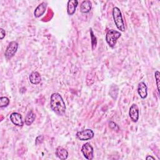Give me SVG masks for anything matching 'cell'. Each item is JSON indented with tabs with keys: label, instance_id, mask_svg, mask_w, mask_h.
I'll list each match as a JSON object with an SVG mask.
<instances>
[{
	"label": "cell",
	"instance_id": "1",
	"mask_svg": "<svg viewBox=\"0 0 160 160\" xmlns=\"http://www.w3.org/2000/svg\"><path fill=\"white\" fill-rule=\"evenodd\" d=\"M50 106L52 110L58 115L62 116L66 112L65 102L62 96L58 92H54L51 94Z\"/></svg>",
	"mask_w": 160,
	"mask_h": 160
},
{
	"label": "cell",
	"instance_id": "2",
	"mask_svg": "<svg viewBox=\"0 0 160 160\" xmlns=\"http://www.w3.org/2000/svg\"><path fill=\"white\" fill-rule=\"evenodd\" d=\"M112 16H113L115 24L118 28V29L121 31H122V32L125 31V26H124V23L123 21L122 14L120 9L118 8L114 7L113 8Z\"/></svg>",
	"mask_w": 160,
	"mask_h": 160
},
{
	"label": "cell",
	"instance_id": "3",
	"mask_svg": "<svg viewBox=\"0 0 160 160\" xmlns=\"http://www.w3.org/2000/svg\"><path fill=\"white\" fill-rule=\"evenodd\" d=\"M121 36V34L120 33V32L114 29H110L106 33V41L110 47L113 48L116 44L117 39Z\"/></svg>",
	"mask_w": 160,
	"mask_h": 160
},
{
	"label": "cell",
	"instance_id": "4",
	"mask_svg": "<svg viewBox=\"0 0 160 160\" xmlns=\"http://www.w3.org/2000/svg\"><path fill=\"white\" fill-rule=\"evenodd\" d=\"M18 48V43L16 41H11L9 43L6 51H5V57L7 59H11L13 57Z\"/></svg>",
	"mask_w": 160,
	"mask_h": 160
},
{
	"label": "cell",
	"instance_id": "5",
	"mask_svg": "<svg viewBox=\"0 0 160 160\" xmlns=\"http://www.w3.org/2000/svg\"><path fill=\"white\" fill-rule=\"evenodd\" d=\"M76 137L81 141H87L92 139L94 137V132L90 129H84L77 132Z\"/></svg>",
	"mask_w": 160,
	"mask_h": 160
},
{
	"label": "cell",
	"instance_id": "6",
	"mask_svg": "<svg viewBox=\"0 0 160 160\" xmlns=\"http://www.w3.org/2000/svg\"><path fill=\"white\" fill-rule=\"evenodd\" d=\"M81 152H82V154L86 159H89V160H91L93 159L94 150H93V148L90 144V143L86 142V143L84 144L81 148Z\"/></svg>",
	"mask_w": 160,
	"mask_h": 160
},
{
	"label": "cell",
	"instance_id": "7",
	"mask_svg": "<svg viewBox=\"0 0 160 160\" xmlns=\"http://www.w3.org/2000/svg\"><path fill=\"white\" fill-rule=\"evenodd\" d=\"M11 121L16 126L22 127L24 125L22 116L18 112H12L9 116Z\"/></svg>",
	"mask_w": 160,
	"mask_h": 160
},
{
	"label": "cell",
	"instance_id": "8",
	"mask_svg": "<svg viewBox=\"0 0 160 160\" xmlns=\"http://www.w3.org/2000/svg\"><path fill=\"white\" fill-rule=\"evenodd\" d=\"M129 115L132 122H137L139 119V108L136 104H132L129 108Z\"/></svg>",
	"mask_w": 160,
	"mask_h": 160
},
{
	"label": "cell",
	"instance_id": "9",
	"mask_svg": "<svg viewBox=\"0 0 160 160\" xmlns=\"http://www.w3.org/2000/svg\"><path fill=\"white\" fill-rule=\"evenodd\" d=\"M148 87L144 82H141L138 84V92L139 96L142 99H144L147 97L148 95Z\"/></svg>",
	"mask_w": 160,
	"mask_h": 160
},
{
	"label": "cell",
	"instance_id": "10",
	"mask_svg": "<svg viewBox=\"0 0 160 160\" xmlns=\"http://www.w3.org/2000/svg\"><path fill=\"white\" fill-rule=\"evenodd\" d=\"M46 7H47V3L45 2H42L41 4H39L34 10V16L36 18H39L45 12Z\"/></svg>",
	"mask_w": 160,
	"mask_h": 160
},
{
	"label": "cell",
	"instance_id": "11",
	"mask_svg": "<svg viewBox=\"0 0 160 160\" xmlns=\"http://www.w3.org/2000/svg\"><path fill=\"white\" fill-rule=\"evenodd\" d=\"M78 1L77 0H69L68 2L67 5V12L69 15H72L78 6Z\"/></svg>",
	"mask_w": 160,
	"mask_h": 160
},
{
	"label": "cell",
	"instance_id": "12",
	"mask_svg": "<svg viewBox=\"0 0 160 160\" xmlns=\"http://www.w3.org/2000/svg\"><path fill=\"white\" fill-rule=\"evenodd\" d=\"M56 155L58 158L62 160L66 159L68 156V152L66 149L61 146H58L56 149Z\"/></svg>",
	"mask_w": 160,
	"mask_h": 160
},
{
	"label": "cell",
	"instance_id": "13",
	"mask_svg": "<svg viewBox=\"0 0 160 160\" xmlns=\"http://www.w3.org/2000/svg\"><path fill=\"white\" fill-rule=\"evenodd\" d=\"M29 81L33 84H38L41 81L40 74L37 71L32 72L29 75Z\"/></svg>",
	"mask_w": 160,
	"mask_h": 160
},
{
	"label": "cell",
	"instance_id": "14",
	"mask_svg": "<svg viewBox=\"0 0 160 160\" xmlns=\"http://www.w3.org/2000/svg\"><path fill=\"white\" fill-rule=\"evenodd\" d=\"M92 8V4L90 1L85 0L82 2L80 6V10L81 12L88 13L89 12Z\"/></svg>",
	"mask_w": 160,
	"mask_h": 160
},
{
	"label": "cell",
	"instance_id": "15",
	"mask_svg": "<svg viewBox=\"0 0 160 160\" xmlns=\"http://www.w3.org/2000/svg\"><path fill=\"white\" fill-rule=\"evenodd\" d=\"M36 119V115L32 111H29L25 118V124L27 126H30L32 124V123Z\"/></svg>",
	"mask_w": 160,
	"mask_h": 160
},
{
	"label": "cell",
	"instance_id": "16",
	"mask_svg": "<svg viewBox=\"0 0 160 160\" xmlns=\"http://www.w3.org/2000/svg\"><path fill=\"white\" fill-rule=\"evenodd\" d=\"M9 104V99L7 97H1L0 98V107L4 108L8 106Z\"/></svg>",
	"mask_w": 160,
	"mask_h": 160
},
{
	"label": "cell",
	"instance_id": "17",
	"mask_svg": "<svg viewBox=\"0 0 160 160\" xmlns=\"http://www.w3.org/2000/svg\"><path fill=\"white\" fill-rule=\"evenodd\" d=\"M90 34H91V43H92V49H94V48H96V44H97V40H96V38L95 36H94L93 32L92 29H90Z\"/></svg>",
	"mask_w": 160,
	"mask_h": 160
},
{
	"label": "cell",
	"instance_id": "18",
	"mask_svg": "<svg viewBox=\"0 0 160 160\" xmlns=\"http://www.w3.org/2000/svg\"><path fill=\"white\" fill-rule=\"evenodd\" d=\"M159 76H160V73L158 71H156L154 73V77H155V79H156V85H157V89H158V94H159Z\"/></svg>",
	"mask_w": 160,
	"mask_h": 160
},
{
	"label": "cell",
	"instance_id": "19",
	"mask_svg": "<svg viewBox=\"0 0 160 160\" xmlns=\"http://www.w3.org/2000/svg\"><path fill=\"white\" fill-rule=\"evenodd\" d=\"M109 127H110L111 129H112V130H114V131L116 130V131H118L119 127L115 122H114L112 121H111V122H109Z\"/></svg>",
	"mask_w": 160,
	"mask_h": 160
},
{
	"label": "cell",
	"instance_id": "20",
	"mask_svg": "<svg viewBox=\"0 0 160 160\" xmlns=\"http://www.w3.org/2000/svg\"><path fill=\"white\" fill-rule=\"evenodd\" d=\"M6 36V32L5 30H4L2 28L0 29V39H2Z\"/></svg>",
	"mask_w": 160,
	"mask_h": 160
},
{
	"label": "cell",
	"instance_id": "21",
	"mask_svg": "<svg viewBox=\"0 0 160 160\" xmlns=\"http://www.w3.org/2000/svg\"><path fill=\"white\" fill-rule=\"evenodd\" d=\"M155 159V158L152 156H147L146 157V159Z\"/></svg>",
	"mask_w": 160,
	"mask_h": 160
}]
</instances>
